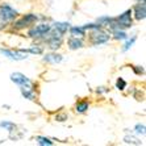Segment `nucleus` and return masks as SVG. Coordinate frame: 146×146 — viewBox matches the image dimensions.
Returning <instances> with one entry per match:
<instances>
[{"label": "nucleus", "mask_w": 146, "mask_h": 146, "mask_svg": "<svg viewBox=\"0 0 146 146\" xmlns=\"http://www.w3.org/2000/svg\"><path fill=\"white\" fill-rule=\"evenodd\" d=\"M51 31V25L48 23H41L37 25H32L28 31V36L34 40H42V38Z\"/></svg>", "instance_id": "20e7f679"}, {"label": "nucleus", "mask_w": 146, "mask_h": 146, "mask_svg": "<svg viewBox=\"0 0 146 146\" xmlns=\"http://www.w3.org/2000/svg\"><path fill=\"white\" fill-rule=\"evenodd\" d=\"M0 53L11 61H24L28 58V54L21 49H3L0 48Z\"/></svg>", "instance_id": "423d86ee"}, {"label": "nucleus", "mask_w": 146, "mask_h": 146, "mask_svg": "<svg viewBox=\"0 0 146 146\" xmlns=\"http://www.w3.org/2000/svg\"><path fill=\"white\" fill-rule=\"evenodd\" d=\"M67 46L70 50H78V49H82L84 46V41L79 37H71L67 40Z\"/></svg>", "instance_id": "9b49d317"}, {"label": "nucleus", "mask_w": 146, "mask_h": 146, "mask_svg": "<svg viewBox=\"0 0 146 146\" xmlns=\"http://www.w3.org/2000/svg\"><path fill=\"white\" fill-rule=\"evenodd\" d=\"M21 50L24 53H27V54H36V55L44 54V46H41V45H32L31 48L21 49Z\"/></svg>", "instance_id": "4468645a"}, {"label": "nucleus", "mask_w": 146, "mask_h": 146, "mask_svg": "<svg viewBox=\"0 0 146 146\" xmlns=\"http://www.w3.org/2000/svg\"><path fill=\"white\" fill-rule=\"evenodd\" d=\"M40 17L36 13H28L24 16L16 17V20L11 24V27L13 28V31H23V29H27V28H31L32 25H34L38 21Z\"/></svg>", "instance_id": "f03ea898"}, {"label": "nucleus", "mask_w": 146, "mask_h": 146, "mask_svg": "<svg viewBox=\"0 0 146 146\" xmlns=\"http://www.w3.org/2000/svg\"><path fill=\"white\" fill-rule=\"evenodd\" d=\"M20 91L21 95L25 99L31 100V102L36 100V83H33L31 86H23V87H20Z\"/></svg>", "instance_id": "1a4fd4ad"}, {"label": "nucleus", "mask_w": 146, "mask_h": 146, "mask_svg": "<svg viewBox=\"0 0 146 146\" xmlns=\"http://www.w3.org/2000/svg\"><path fill=\"white\" fill-rule=\"evenodd\" d=\"M36 141H37V143L38 145H41V146H51V145H54V142H53L50 138L44 137V136L36 137Z\"/></svg>", "instance_id": "a211bd4d"}, {"label": "nucleus", "mask_w": 146, "mask_h": 146, "mask_svg": "<svg viewBox=\"0 0 146 146\" xmlns=\"http://www.w3.org/2000/svg\"><path fill=\"white\" fill-rule=\"evenodd\" d=\"M136 40H137V36H133L132 38H129V37L126 38V40H125L126 42H125V44H124V46H122V51L125 53V51H128V50H129V49L132 48L133 45H134V42H136Z\"/></svg>", "instance_id": "6ab92c4d"}, {"label": "nucleus", "mask_w": 146, "mask_h": 146, "mask_svg": "<svg viewBox=\"0 0 146 146\" xmlns=\"http://www.w3.org/2000/svg\"><path fill=\"white\" fill-rule=\"evenodd\" d=\"M63 57L62 54H58L55 51H50V53H46L44 54V58H42V61L46 62V63H50V65H57V63H61Z\"/></svg>", "instance_id": "9d476101"}, {"label": "nucleus", "mask_w": 146, "mask_h": 146, "mask_svg": "<svg viewBox=\"0 0 146 146\" xmlns=\"http://www.w3.org/2000/svg\"><path fill=\"white\" fill-rule=\"evenodd\" d=\"M128 87V83H126V80L124 78H117V80H116V88L119 90V91H124V90Z\"/></svg>", "instance_id": "412c9836"}, {"label": "nucleus", "mask_w": 146, "mask_h": 146, "mask_svg": "<svg viewBox=\"0 0 146 146\" xmlns=\"http://www.w3.org/2000/svg\"><path fill=\"white\" fill-rule=\"evenodd\" d=\"M88 108H90V103L87 102V100H80V102H78L75 104V112L80 113V115L87 112Z\"/></svg>", "instance_id": "2eb2a0df"}, {"label": "nucleus", "mask_w": 146, "mask_h": 146, "mask_svg": "<svg viewBox=\"0 0 146 146\" xmlns=\"http://www.w3.org/2000/svg\"><path fill=\"white\" fill-rule=\"evenodd\" d=\"M134 130H136L137 134H141V136H145V124H137L134 126Z\"/></svg>", "instance_id": "5701e85b"}, {"label": "nucleus", "mask_w": 146, "mask_h": 146, "mask_svg": "<svg viewBox=\"0 0 146 146\" xmlns=\"http://www.w3.org/2000/svg\"><path fill=\"white\" fill-rule=\"evenodd\" d=\"M115 21L117 24L119 29H129L133 27V16H132V9H126L125 12H122L120 16L115 17Z\"/></svg>", "instance_id": "39448f33"}, {"label": "nucleus", "mask_w": 146, "mask_h": 146, "mask_svg": "<svg viewBox=\"0 0 146 146\" xmlns=\"http://www.w3.org/2000/svg\"><path fill=\"white\" fill-rule=\"evenodd\" d=\"M132 70L136 75H143L145 74V70H143L142 66H132Z\"/></svg>", "instance_id": "b1692460"}, {"label": "nucleus", "mask_w": 146, "mask_h": 146, "mask_svg": "<svg viewBox=\"0 0 146 146\" xmlns=\"http://www.w3.org/2000/svg\"><path fill=\"white\" fill-rule=\"evenodd\" d=\"M112 20H113V17H111V16H102V17H99L98 19V23L104 28V27H108V24Z\"/></svg>", "instance_id": "4be33fe9"}, {"label": "nucleus", "mask_w": 146, "mask_h": 146, "mask_svg": "<svg viewBox=\"0 0 146 146\" xmlns=\"http://www.w3.org/2000/svg\"><path fill=\"white\" fill-rule=\"evenodd\" d=\"M111 40V34L106 32L103 28L100 29H94L90 31L88 33V41L92 46H100V45H106Z\"/></svg>", "instance_id": "7ed1b4c3"}, {"label": "nucleus", "mask_w": 146, "mask_h": 146, "mask_svg": "<svg viewBox=\"0 0 146 146\" xmlns=\"http://www.w3.org/2000/svg\"><path fill=\"white\" fill-rule=\"evenodd\" d=\"M145 0H137V3H143Z\"/></svg>", "instance_id": "a878e982"}, {"label": "nucleus", "mask_w": 146, "mask_h": 146, "mask_svg": "<svg viewBox=\"0 0 146 146\" xmlns=\"http://www.w3.org/2000/svg\"><path fill=\"white\" fill-rule=\"evenodd\" d=\"M67 119H68V116L66 115V113H59V115L55 116V120H57V121H59V122L66 121Z\"/></svg>", "instance_id": "393cba45"}, {"label": "nucleus", "mask_w": 146, "mask_h": 146, "mask_svg": "<svg viewBox=\"0 0 146 146\" xmlns=\"http://www.w3.org/2000/svg\"><path fill=\"white\" fill-rule=\"evenodd\" d=\"M0 128H4L5 130H8V132L11 133L16 129V124H15V122H11V121H1L0 122Z\"/></svg>", "instance_id": "aec40b11"}, {"label": "nucleus", "mask_w": 146, "mask_h": 146, "mask_svg": "<svg viewBox=\"0 0 146 146\" xmlns=\"http://www.w3.org/2000/svg\"><path fill=\"white\" fill-rule=\"evenodd\" d=\"M17 16H19V12L13 7H11L9 4H0V31L9 28Z\"/></svg>", "instance_id": "f257e3e1"}, {"label": "nucleus", "mask_w": 146, "mask_h": 146, "mask_svg": "<svg viewBox=\"0 0 146 146\" xmlns=\"http://www.w3.org/2000/svg\"><path fill=\"white\" fill-rule=\"evenodd\" d=\"M68 31H70L71 37H79V38L86 37V32H87L83 27H70Z\"/></svg>", "instance_id": "ddd939ff"}, {"label": "nucleus", "mask_w": 146, "mask_h": 146, "mask_svg": "<svg viewBox=\"0 0 146 146\" xmlns=\"http://www.w3.org/2000/svg\"><path fill=\"white\" fill-rule=\"evenodd\" d=\"M111 34H112V37L117 41H125L126 38L129 37V36L126 34V32L122 31V29H116V31L111 32Z\"/></svg>", "instance_id": "dca6fc26"}, {"label": "nucleus", "mask_w": 146, "mask_h": 146, "mask_svg": "<svg viewBox=\"0 0 146 146\" xmlns=\"http://www.w3.org/2000/svg\"><path fill=\"white\" fill-rule=\"evenodd\" d=\"M68 28H70V24H68V23H61V21L54 23V24L51 25V29L55 31L58 34H61V36H65V34L67 33Z\"/></svg>", "instance_id": "f8f14e48"}, {"label": "nucleus", "mask_w": 146, "mask_h": 146, "mask_svg": "<svg viewBox=\"0 0 146 146\" xmlns=\"http://www.w3.org/2000/svg\"><path fill=\"white\" fill-rule=\"evenodd\" d=\"M124 142H125L126 145H141V143H142L137 137L133 136V134H126V136L124 137Z\"/></svg>", "instance_id": "f3484780"}, {"label": "nucleus", "mask_w": 146, "mask_h": 146, "mask_svg": "<svg viewBox=\"0 0 146 146\" xmlns=\"http://www.w3.org/2000/svg\"><path fill=\"white\" fill-rule=\"evenodd\" d=\"M9 78H11V80L15 84L19 86V87H23V86H31V84L34 83V82H32L31 79L28 78L27 75L21 74V72H12Z\"/></svg>", "instance_id": "0eeeda50"}, {"label": "nucleus", "mask_w": 146, "mask_h": 146, "mask_svg": "<svg viewBox=\"0 0 146 146\" xmlns=\"http://www.w3.org/2000/svg\"><path fill=\"white\" fill-rule=\"evenodd\" d=\"M132 16L137 21H143L146 17V1L143 3H137L132 8Z\"/></svg>", "instance_id": "6e6552de"}]
</instances>
